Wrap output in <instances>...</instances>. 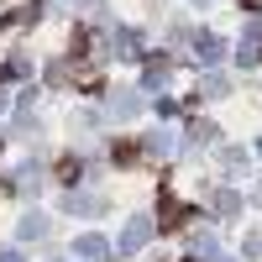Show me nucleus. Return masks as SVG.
I'll list each match as a JSON object with an SVG mask.
<instances>
[{
  "label": "nucleus",
  "instance_id": "f257e3e1",
  "mask_svg": "<svg viewBox=\"0 0 262 262\" xmlns=\"http://www.w3.org/2000/svg\"><path fill=\"white\" fill-rule=\"evenodd\" d=\"M247 6H262V0H247Z\"/></svg>",
  "mask_w": 262,
  "mask_h": 262
}]
</instances>
